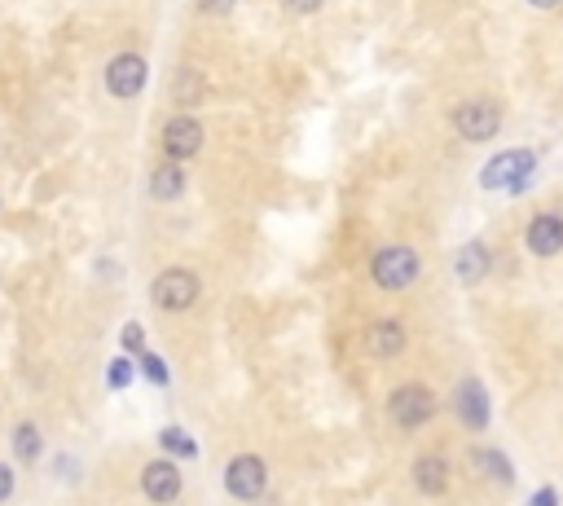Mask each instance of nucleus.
<instances>
[{
  "label": "nucleus",
  "instance_id": "nucleus-1",
  "mask_svg": "<svg viewBox=\"0 0 563 506\" xmlns=\"http://www.w3.org/2000/svg\"><path fill=\"white\" fill-rule=\"evenodd\" d=\"M370 278L383 286V291H405L418 278V251L414 247H383L379 256L370 260Z\"/></svg>",
  "mask_w": 563,
  "mask_h": 506
},
{
  "label": "nucleus",
  "instance_id": "nucleus-2",
  "mask_svg": "<svg viewBox=\"0 0 563 506\" xmlns=\"http://www.w3.org/2000/svg\"><path fill=\"white\" fill-rule=\"evenodd\" d=\"M537 154L533 150H506L498 159H489V168L480 172L484 190H520V185L533 176Z\"/></svg>",
  "mask_w": 563,
  "mask_h": 506
},
{
  "label": "nucleus",
  "instance_id": "nucleus-3",
  "mask_svg": "<svg viewBox=\"0 0 563 506\" xmlns=\"http://www.w3.org/2000/svg\"><path fill=\"white\" fill-rule=\"evenodd\" d=\"M150 295L159 308H168V313H185L194 300H198V278L190 269H163L159 278L150 282Z\"/></svg>",
  "mask_w": 563,
  "mask_h": 506
},
{
  "label": "nucleus",
  "instance_id": "nucleus-4",
  "mask_svg": "<svg viewBox=\"0 0 563 506\" xmlns=\"http://www.w3.org/2000/svg\"><path fill=\"white\" fill-rule=\"evenodd\" d=\"M264 484H269V467H264V458H256V454H238L225 467V489L242 502H256L264 493Z\"/></svg>",
  "mask_w": 563,
  "mask_h": 506
},
{
  "label": "nucleus",
  "instance_id": "nucleus-5",
  "mask_svg": "<svg viewBox=\"0 0 563 506\" xmlns=\"http://www.w3.org/2000/svg\"><path fill=\"white\" fill-rule=\"evenodd\" d=\"M388 410H392V423L396 427H423L427 418L436 414V396L427 392V388H418V383H405V388L392 392Z\"/></svg>",
  "mask_w": 563,
  "mask_h": 506
},
{
  "label": "nucleus",
  "instance_id": "nucleus-6",
  "mask_svg": "<svg viewBox=\"0 0 563 506\" xmlns=\"http://www.w3.org/2000/svg\"><path fill=\"white\" fill-rule=\"evenodd\" d=\"M454 128L467 141H489V137H498V128H502V110L493 102H462L454 110Z\"/></svg>",
  "mask_w": 563,
  "mask_h": 506
},
{
  "label": "nucleus",
  "instance_id": "nucleus-7",
  "mask_svg": "<svg viewBox=\"0 0 563 506\" xmlns=\"http://www.w3.org/2000/svg\"><path fill=\"white\" fill-rule=\"evenodd\" d=\"M141 84H146V58H137V53H119V58H110L106 66V88L115 97H137Z\"/></svg>",
  "mask_w": 563,
  "mask_h": 506
},
{
  "label": "nucleus",
  "instance_id": "nucleus-8",
  "mask_svg": "<svg viewBox=\"0 0 563 506\" xmlns=\"http://www.w3.org/2000/svg\"><path fill=\"white\" fill-rule=\"evenodd\" d=\"M163 150L172 154V159H194L198 150H203V124L190 115H176L168 128H163Z\"/></svg>",
  "mask_w": 563,
  "mask_h": 506
},
{
  "label": "nucleus",
  "instance_id": "nucleus-9",
  "mask_svg": "<svg viewBox=\"0 0 563 506\" xmlns=\"http://www.w3.org/2000/svg\"><path fill=\"white\" fill-rule=\"evenodd\" d=\"M454 410H458V418L467 427H489V392H484V383H476V379H462L458 383V392H454Z\"/></svg>",
  "mask_w": 563,
  "mask_h": 506
},
{
  "label": "nucleus",
  "instance_id": "nucleus-10",
  "mask_svg": "<svg viewBox=\"0 0 563 506\" xmlns=\"http://www.w3.org/2000/svg\"><path fill=\"white\" fill-rule=\"evenodd\" d=\"M141 489H146L150 502H176L181 498V471L172 467V462H150L146 471H141Z\"/></svg>",
  "mask_w": 563,
  "mask_h": 506
},
{
  "label": "nucleus",
  "instance_id": "nucleus-11",
  "mask_svg": "<svg viewBox=\"0 0 563 506\" xmlns=\"http://www.w3.org/2000/svg\"><path fill=\"white\" fill-rule=\"evenodd\" d=\"M528 251L533 256H559L563 251V220L555 212L533 216V225H528Z\"/></svg>",
  "mask_w": 563,
  "mask_h": 506
},
{
  "label": "nucleus",
  "instance_id": "nucleus-12",
  "mask_svg": "<svg viewBox=\"0 0 563 506\" xmlns=\"http://www.w3.org/2000/svg\"><path fill=\"white\" fill-rule=\"evenodd\" d=\"M414 484H418V493H427V498H440V493L449 489V462L436 458V454L418 458L414 462Z\"/></svg>",
  "mask_w": 563,
  "mask_h": 506
},
{
  "label": "nucleus",
  "instance_id": "nucleus-13",
  "mask_svg": "<svg viewBox=\"0 0 563 506\" xmlns=\"http://www.w3.org/2000/svg\"><path fill=\"white\" fill-rule=\"evenodd\" d=\"M366 348L370 357H396V352H405V326L401 322H374L366 330Z\"/></svg>",
  "mask_w": 563,
  "mask_h": 506
},
{
  "label": "nucleus",
  "instance_id": "nucleus-14",
  "mask_svg": "<svg viewBox=\"0 0 563 506\" xmlns=\"http://www.w3.org/2000/svg\"><path fill=\"white\" fill-rule=\"evenodd\" d=\"M484 273H489V247H484V242H467V247L458 251V278L480 282Z\"/></svg>",
  "mask_w": 563,
  "mask_h": 506
},
{
  "label": "nucleus",
  "instance_id": "nucleus-15",
  "mask_svg": "<svg viewBox=\"0 0 563 506\" xmlns=\"http://www.w3.org/2000/svg\"><path fill=\"white\" fill-rule=\"evenodd\" d=\"M181 190H185V172L176 168V163H159L150 176V194L168 203V198H181Z\"/></svg>",
  "mask_w": 563,
  "mask_h": 506
},
{
  "label": "nucleus",
  "instance_id": "nucleus-16",
  "mask_svg": "<svg viewBox=\"0 0 563 506\" xmlns=\"http://www.w3.org/2000/svg\"><path fill=\"white\" fill-rule=\"evenodd\" d=\"M471 467L484 471V476H489L493 484H511V480H515V467L498 454V449H476V454H471Z\"/></svg>",
  "mask_w": 563,
  "mask_h": 506
},
{
  "label": "nucleus",
  "instance_id": "nucleus-17",
  "mask_svg": "<svg viewBox=\"0 0 563 506\" xmlns=\"http://www.w3.org/2000/svg\"><path fill=\"white\" fill-rule=\"evenodd\" d=\"M40 432H36V423H18L14 427V454L22 458V462H36L40 458Z\"/></svg>",
  "mask_w": 563,
  "mask_h": 506
},
{
  "label": "nucleus",
  "instance_id": "nucleus-18",
  "mask_svg": "<svg viewBox=\"0 0 563 506\" xmlns=\"http://www.w3.org/2000/svg\"><path fill=\"white\" fill-rule=\"evenodd\" d=\"M159 445L168 449V454H176V458H194V454H198L194 436L181 432V427H163V432H159Z\"/></svg>",
  "mask_w": 563,
  "mask_h": 506
},
{
  "label": "nucleus",
  "instance_id": "nucleus-19",
  "mask_svg": "<svg viewBox=\"0 0 563 506\" xmlns=\"http://www.w3.org/2000/svg\"><path fill=\"white\" fill-rule=\"evenodd\" d=\"M141 370H146L150 383H168V366H163V357H150V352H141Z\"/></svg>",
  "mask_w": 563,
  "mask_h": 506
},
{
  "label": "nucleus",
  "instance_id": "nucleus-20",
  "mask_svg": "<svg viewBox=\"0 0 563 506\" xmlns=\"http://www.w3.org/2000/svg\"><path fill=\"white\" fill-rule=\"evenodd\" d=\"M128 383H132V361L128 357L110 361V388H128Z\"/></svg>",
  "mask_w": 563,
  "mask_h": 506
},
{
  "label": "nucleus",
  "instance_id": "nucleus-21",
  "mask_svg": "<svg viewBox=\"0 0 563 506\" xmlns=\"http://www.w3.org/2000/svg\"><path fill=\"white\" fill-rule=\"evenodd\" d=\"M119 339H124V352H146V330H141L137 322H128Z\"/></svg>",
  "mask_w": 563,
  "mask_h": 506
},
{
  "label": "nucleus",
  "instance_id": "nucleus-22",
  "mask_svg": "<svg viewBox=\"0 0 563 506\" xmlns=\"http://www.w3.org/2000/svg\"><path fill=\"white\" fill-rule=\"evenodd\" d=\"M286 9H291V14H317V9H322V0H282Z\"/></svg>",
  "mask_w": 563,
  "mask_h": 506
},
{
  "label": "nucleus",
  "instance_id": "nucleus-23",
  "mask_svg": "<svg viewBox=\"0 0 563 506\" xmlns=\"http://www.w3.org/2000/svg\"><path fill=\"white\" fill-rule=\"evenodd\" d=\"M198 9L203 14H225V9H234V0H198Z\"/></svg>",
  "mask_w": 563,
  "mask_h": 506
},
{
  "label": "nucleus",
  "instance_id": "nucleus-24",
  "mask_svg": "<svg viewBox=\"0 0 563 506\" xmlns=\"http://www.w3.org/2000/svg\"><path fill=\"white\" fill-rule=\"evenodd\" d=\"M9 493H14V471H9L5 462H0V502H5Z\"/></svg>",
  "mask_w": 563,
  "mask_h": 506
},
{
  "label": "nucleus",
  "instance_id": "nucleus-25",
  "mask_svg": "<svg viewBox=\"0 0 563 506\" xmlns=\"http://www.w3.org/2000/svg\"><path fill=\"white\" fill-rule=\"evenodd\" d=\"M528 506H559V493H555V489H537Z\"/></svg>",
  "mask_w": 563,
  "mask_h": 506
},
{
  "label": "nucleus",
  "instance_id": "nucleus-26",
  "mask_svg": "<svg viewBox=\"0 0 563 506\" xmlns=\"http://www.w3.org/2000/svg\"><path fill=\"white\" fill-rule=\"evenodd\" d=\"M528 5H537V9H555L559 0H528Z\"/></svg>",
  "mask_w": 563,
  "mask_h": 506
}]
</instances>
